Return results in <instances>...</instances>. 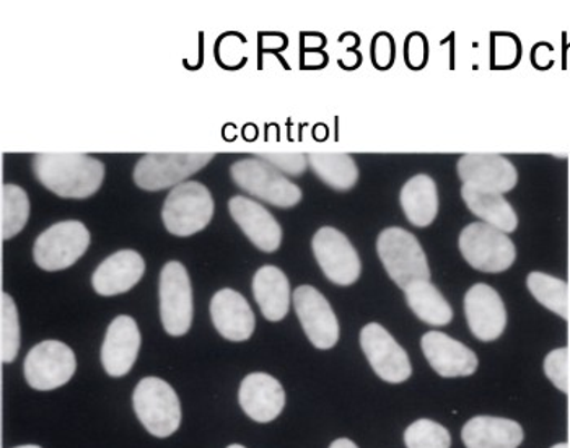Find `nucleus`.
<instances>
[{
    "instance_id": "obj_24",
    "label": "nucleus",
    "mask_w": 570,
    "mask_h": 448,
    "mask_svg": "<svg viewBox=\"0 0 570 448\" xmlns=\"http://www.w3.org/2000/svg\"><path fill=\"white\" fill-rule=\"evenodd\" d=\"M253 294L258 302L264 319L281 321L287 316L291 306V284L279 267H259L253 279Z\"/></svg>"
},
{
    "instance_id": "obj_14",
    "label": "nucleus",
    "mask_w": 570,
    "mask_h": 448,
    "mask_svg": "<svg viewBox=\"0 0 570 448\" xmlns=\"http://www.w3.org/2000/svg\"><path fill=\"white\" fill-rule=\"evenodd\" d=\"M468 327L476 340H499L507 327V310L501 295L488 284H476L464 295Z\"/></svg>"
},
{
    "instance_id": "obj_12",
    "label": "nucleus",
    "mask_w": 570,
    "mask_h": 448,
    "mask_svg": "<svg viewBox=\"0 0 570 448\" xmlns=\"http://www.w3.org/2000/svg\"><path fill=\"white\" fill-rule=\"evenodd\" d=\"M313 253L325 276L337 285H351L361 277L362 263L347 236L334 227H322L312 240Z\"/></svg>"
},
{
    "instance_id": "obj_11",
    "label": "nucleus",
    "mask_w": 570,
    "mask_h": 448,
    "mask_svg": "<svg viewBox=\"0 0 570 448\" xmlns=\"http://www.w3.org/2000/svg\"><path fill=\"white\" fill-rule=\"evenodd\" d=\"M361 345L373 372L386 383H403L413 373L406 351L379 323L362 328Z\"/></svg>"
},
{
    "instance_id": "obj_38",
    "label": "nucleus",
    "mask_w": 570,
    "mask_h": 448,
    "mask_svg": "<svg viewBox=\"0 0 570 448\" xmlns=\"http://www.w3.org/2000/svg\"><path fill=\"white\" fill-rule=\"evenodd\" d=\"M569 397H570V391H569Z\"/></svg>"
},
{
    "instance_id": "obj_30",
    "label": "nucleus",
    "mask_w": 570,
    "mask_h": 448,
    "mask_svg": "<svg viewBox=\"0 0 570 448\" xmlns=\"http://www.w3.org/2000/svg\"><path fill=\"white\" fill-rule=\"evenodd\" d=\"M0 330L2 362H13L20 349V323L16 302L7 292H3L0 299Z\"/></svg>"
},
{
    "instance_id": "obj_32",
    "label": "nucleus",
    "mask_w": 570,
    "mask_h": 448,
    "mask_svg": "<svg viewBox=\"0 0 570 448\" xmlns=\"http://www.w3.org/2000/svg\"><path fill=\"white\" fill-rule=\"evenodd\" d=\"M544 373L552 384L562 393L570 391V351L569 348H559L549 352L544 359Z\"/></svg>"
},
{
    "instance_id": "obj_2",
    "label": "nucleus",
    "mask_w": 570,
    "mask_h": 448,
    "mask_svg": "<svg viewBox=\"0 0 570 448\" xmlns=\"http://www.w3.org/2000/svg\"><path fill=\"white\" fill-rule=\"evenodd\" d=\"M376 252L389 276L403 291L414 282L431 279V267L421 243L404 228H385L376 240Z\"/></svg>"
},
{
    "instance_id": "obj_4",
    "label": "nucleus",
    "mask_w": 570,
    "mask_h": 448,
    "mask_svg": "<svg viewBox=\"0 0 570 448\" xmlns=\"http://www.w3.org/2000/svg\"><path fill=\"white\" fill-rule=\"evenodd\" d=\"M232 179L243 192L266 201L281 210L297 206L302 192L283 172L262 158H243L230 168Z\"/></svg>"
},
{
    "instance_id": "obj_20",
    "label": "nucleus",
    "mask_w": 570,
    "mask_h": 448,
    "mask_svg": "<svg viewBox=\"0 0 570 448\" xmlns=\"http://www.w3.org/2000/svg\"><path fill=\"white\" fill-rule=\"evenodd\" d=\"M210 316L220 337L228 341H246L255 331V313L237 291L224 289L210 300Z\"/></svg>"
},
{
    "instance_id": "obj_23",
    "label": "nucleus",
    "mask_w": 570,
    "mask_h": 448,
    "mask_svg": "<svg viewBox=\"0 0 570 448\" xmlns=\"http://www.w3.org/2000/svg\"><path fill=\"white\" fill-rule=\"evenodd\" d=\"M461 197H463L468 210L480 217L484 224L491 225L507 235L512 234L519 227V217L509 201L505 199L504 194L463 185Z\"/></svg>"
},
{
    "instance_id": "obj_1",
    "label": "nucleus",
    "mask_w": 570,
    "mask_h": 448,
    "mask_svg": "<svg viewBox=\"0 0 570 448\" xmlns=\"http://www.w3.org/2000/svg\"><path fill=\"white\" fill-rule=\"evenodd\" d=\"M33 171L46 189L67 199L90 197L105 178L104 162L86 154H38Z\"/></svg>"
},
{
    "instance_id": "obj_18",
    "label": "nucleus",
    "mask_w": 570,
    "mask_h": 448,
    "mask_svg": "<svg viewBox=\"0 0 570 448\" xmlns=\"http://www.w3.org/2000/svg\"><path fill=\"white\" fill-rule=\"evenodd\" d=\"M140 349L136 320L121 315L111 321L101 345V363L108 376L122 377L132 369Z\"/></svg>"
},
{
    "instance_id": "obj_39",
    "label": "nucleus",
    "mask_w": 570,
    "mask_h": 448,
    "mask_svg": "<svg viewBox=\"0 0 570 448\" xmlns=\"http://www.w3.org/2000/svg\"><path fill=\"white\" fill-rule=\"evenodd\" d=\"M569 448H570V446H569Z\"/></svg>"
},
{
    "instance_id": "obj_16",
    "label": "nucleus",
    "mask_w": 570,
    "mask_h": 448,
    "mask_svg": "<svg viewBox=\"0 0 570 448\" xmlns=\"http://www.w3.org/2000/svg\"><path fill=\"white\" fill-rule=\"evenodd\" d=\"M421 348L432 369L443 379L470 377L476 372V354L449 334L429 331L422 337Z\"/></svg>"
},
{
    "instance_id": "obj_5",
    "label": "nucleus",
    "mask_w": 570,
    "mask_h": 448,
    "mask_svg": "<svg viewBox=\"0 0 570 448\" xmlns=\"http://www.w3.org/2000/svg\"><path fill=\"white\" fill-rule=\"evenodd\" d=\"M214 215L213 194L199 182L175 186L164 204L165 227L176 236H189L209 225Z\"/></svg>"
},
{
    "instance_id": "obj_8",
    "label": "nucleus",
    "mask_w": 570,
    "mask_h": 448,
    "mask_svg": "<svg viewBox=\"0 0 570 448\" xmlns=\"http://www.w3.org/2000/svg\"><path fill=\"white\" fill-rule=\"evenodd\" d=\"M90 245V232L82 222L65 221L46 228L35 242V263L45 271H61L76 264Z\"/></svg>"
},
{
    "instance_id": "obj_13",
    "label": "nucleus",
    "mask_w": 570,
    "mask_h": 448,
    "mask_svg": "<svg viewBox=\"0 0 570 448\" xmlns=\"http://www.w3.org/2000/svg\"><path fill=\"white\" fill-rule=\"evenodd\" d=\"M294 306L302 328L315 348H334L340 341V321L328 300L312 285H301L294 292Z\"/></svg>"
},
{
    "instance_id": "obj_19",
    "label": "nucleus",
    "mask_w": 570,
    "mask_h": 448,
    "mask_svg": "<svg viewBox=\"0 0 570 448\" xmlns=\"http://www.w3.org/2000/svg\"><path fill=\"white\" fill-rule=\"evenodd\" d=\"M238 400L248 418L266 425L283 412L285 391L283 384L269 373H249L243 379Z\"/></svg>"
},
{
    "instance_id": "obj_31",
    "label": "nucleus",
    "mask_w": 570,
    "mask_h": 448,
    "mask_svg": "<svg viewBox=\"0 0 570 448\" xmlns=\"http://www.w3.org/2000/svg\"><path fill=\"white\" fill-rule=\"evenodd\" d=\"M407 448H450L452 437L446 427L431 419H419L404 430Z\"/></svg>"
},
{
    "instance_id": "obj_27",
    "label": "nucleus",
    "mask_w": 570,
    "mask_h": 448,
    "mask_svg": "<svg viewBox=\"0 0 570 448\" xmlns=\"http://www.w3.org/2000/svg\"><path fill=\"white\" fill-rule=\"evenodd\" d=\"M308 164L322 182L337 192H347L357 183V165L350 154L313 152L308 155Z\"/></svg>"
},
{
    "instance_id": "obj_36",
    "label": "nucleus",
    "mask_w": 570,
    "mask_h": 448,
    "mask_svg": "<svg viewBox=\"0 0 570 448\" xmlns=\"http://www.w3.org/2000/svg\"><path fill=\"white\" fill-rule=\"evenodd\" d=\"M227 448H246V447L238 446V444H234V446H228Z\"/></svg>"
},
{
    "instance_id": "obj_28",
    "label": "nucleus",
    "mask_w": 570,
    "mask_h": 448,
    "mask_svg": "<svg viewBox=\"0 0 570 448\" xmlns=\"http://www.w3.org/2000/svg\"><path fill=\"white\" fill-rule=\"evenodd\" d=\"M527 288L541 305L547 306L552 313L570 323L569 282L534 271V273L528 274Z\"/></svg>"
},
{
    "instance_id": "obj_25",
    "label": "nucleus",
    "mask_w": 570,
    "mask_h": 448,
    "mask_svg": "<svg viewBox=\"0 0 570 448\" xmlns=\"http://www.w3.org/2000/svg\"><path fill=\"white\" fill-rule=\"evenodd\" d=\"M401 207L416 227H429L439 213L438 185L429 175H416L401 189Z\"/></svg>"
},
{
    "instance_id": "obj_3",
    "label": "nucleus",
    "mask_w": 570,
    "mask_h": 448,
    "mask_svg": "<svg viewBox=\"0 0 570 448\" xmlns=\"http://www.w3.org/2000/svg\"><path fill=\"white\" fill-rule=\"evenodd\" d=\"M134 411L142 426L155 437L174 436L181 425V405L170 383L146 377L132 395Z\"/></svg>"
},
{
    "instance_id": "obj_7",
    "label": "nucleus",
    "mask_w": 570,
    "mask_h": 448,
    "mask_svg": "<svg viewBox=\"0 0 570 448\" xmlns=\"http://www.w3.org/2000/svg\"><path fill=\"white\" fill-rule=\"evenodd\" d=\"M214 154H147L134 168V182L146 192H160L181 185L189 176L203 171Z\"/></svg>"
},
{
    "instance_id": "obj_22",
    "label": "nucleus",
    "mask_w": 570,
    "mask_h": 448,
    "mask_svg": "<svg viewBox=\"0 0 570 448\" xmlns=\"http://www.w3.org/2000/svg\"><path fill=\"white\" fill-rule=\"evenodd\" d=\"M523 437L519 422L492 416H476L461 430L466 448H519Z\"/></svg>"
},
{
    "instance_id": "obj_33",
    "label": "nucleus",
    "mask_w": 570,
    "mask_h": 448,
    "mask_svg": "<svg viewBox=\"0 0 570 448\" xmlns=\"http://www.w3.org/2000/svg\"><path fill=\"white\" fill-rule=\"evenodd\" d=\"M258 158L273 165L274 168L288 175H302L307 171L308 157L304 154H292V152H284V154H259Z\"/></svg>"
},
{
    "instance_id": "obj_37",
    "label": "nucleus",
    "mask_w": 570,
    "mask_h": 448,
    "mask_svg": "<svg viewBox=\"0 0 570 448\" xmlns=\"http://www.w3.org/2000/svg\"><path fill=\"white\" fill-rule=\"evenodd\" d=\"M16 448H41V447H38V446H23V447H16Z\"/></svg>"
},
{
    "instance_id": "obj_17",
    "label": "nucleus",
    "mask_w": 570,
    "mask_h": 448,
    "mask_svg": "<svg viewBox=\"0 0 570 448\" xmlns=\"http://www.w3.org/2000/svg\"><path fill=\"white\" fill-rule=\"evenodd\" d=\"M232 218L237 222L243 234L252 240L256 249L264 253H274L283 242V228L274 215L256 201L245 196H235L228 201Z\"/></svg>"
},
{
    "instance_id": "obj_9",
    "label": "nucleus",
    "mask_w": 570,
    "mask_h": 448,
    "mask_svg": "<svg viewBox=\"0 0 570 448\" xmlns=\"http://www.w3.org/2000/svg\"><path fill=\"white\" fill-rule=\"evenodd\" d=\"M76 369V354L61 341L40 342L31 348L23 362L24 379L38 391L62 387L72 379Z\"/></svg>"
},
{
    "instance_id": "obj_26",
    "label": "nucleus",
    "mask_w": 570,
    "mask_h": 448,
    "mask_svg": "<svg viewBox=\"0 0 570 448\" xmlns=\"http://www.w3.org/2000/svg\"><path fill=\"white\" fill-rule=\"evenodd\" d=\"M407 305L414 315L431 327H445L453 320V310L431 281L414 282L404 289Z\"/></svg>"
},
{
    "instance_id": "obj_34",
    "label": "nucleus",
    "mask_w": 570,
    "mask_h": 448,
    "mask_svg": "<svg viewBox=\"0 0 570 448\" xmlns=\"http://www.w3.org/2000/svg\"><path fill=\"white\" fill-rule=\"evenodd\" d=\"M330 448H358L354 442L350 439H337L331 444Z\"/></svg>"
},
{
    "instance_id": "obj_6",
    "label": "nucleus",
    "mask_w": 570,
    "mask_h": 448,
    "mask_svg": "<svg viewBox=\"0 0 570 448\" xmlns=\"http://www.w3.org/2000/svg\"><path fill=\"white\" fill-rule=\"evenodd\" d=\"M459 245L466 263L483 273H504L515 263L517 250L509 235L484 222L466 225Z\"/></svg>"
},
{
    "instance_id": "obj_10",
    "label": "nucleus",
    "mask_w": 570,
    "mask_h": 448,
    "mask_svg": "<svg viewBox=\"0 0 570 448\" xmlns=\"http://www.w3.org/2000/svg\"><path fill=\"white\" fill-rule=\"evenodd\" d=\"M160 316L171 337L188 333L193 323V288L188 271L178 261L165 264L160 274Z\"/></svg>"
},
{
    "instance_id": "obj_35",
    "label": "nucleus",
    "mask_w": 570,
    "mask_h": 448,
    "mask_svg": "<svg viewBox=\"0 0 570 448\" xmlns=\"http://www.w3.org/2000/svg\"><path fill=\"white\" fill-rule=\"evenodd\" d=\"M551 448H569L568 444H558V446Z\"/></svg>"
},
{
    "instance_id": "obj_21",
    "label": "nucleus",
    "mask_w": 570,
    "mask_h": 448,
    "mask_svg": "<svg viewBox=\"0 0 570 448\" xmlns=\"http://www.w3.org/2000/svg\"><path fill=\"white\" fill-rule=\"evenodd\" d=\"M144 273H146L144 257L134 250H122V252L108 256L95 270L91 284L97 294L111 298V295L131 291L134 285L142 279Z\"/></svg>"
},
{
    "instance_id": "obj_29",
    "label": "nucleus",
    "mask_w": 570,
    "mask_h": 448,
    "mask_svg": "<svg viewBox=\"0 0 570 448\" xmlns=\"http://www.w3.org/2000/svg\"><path fill=\"white\" fill-rule=\"evenodd\" d=\"M30 217V199L23 188L3 185L0 193V231L2 240L19 235Z\"/></svg>"
},
{
    "instance_id": "obj_15",
    "label": "nucleus",
    "mask_w": 570,
    "mask_h": 448,
    "mask_svg": "<svg viewBox=\"0 0 570 448\" xmlns=\"http://www.w3.org/2000/svg\"><path fill=\"white\" fill-rule=\"evenodd\" d=\"M459 175L463 185L501 194L512 192L519 182V173L512 162L499 154L463 155L459 162Z\"/></svg>"
}]
</instances>
